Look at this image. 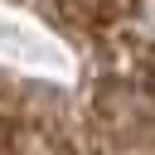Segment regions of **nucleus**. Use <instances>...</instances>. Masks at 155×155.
<instances>
[{
	"label": "nucleus",
	"instance_id": "obj_1",
	"mask_svg": "<svg viewBox=\"0 0 155 155\" xmlns=\"http://www.w3.org/2000/svg\"><path fill=\"white\" fill-rule=\"evenodd\" d=\"M131 34L155 44V0H136L131 5Z\"/></svg>",
	"mask_w": 155,
	"mask_h": 155
}]
</instances>
